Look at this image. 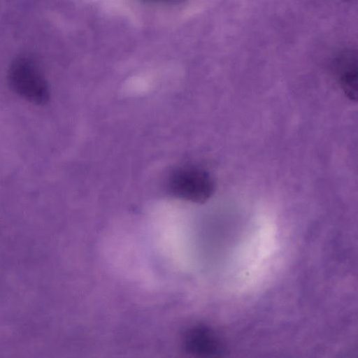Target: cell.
<instances>
[{
	"mask_svg": "<svg viewBox=\"0 0 358 358\" xmlns=\"http://www.w3.org/2000/svg\"><path fill=\"white\" fill-rule=\"evenodd\" d=\"M187 343L193 352L205 356L218 355L222 350V343L216 334L205 327L192 329L187 336Z\"/></svg>",
	"mask_w": 358,
	"mask_h": 358,
	"instance_id": "4",
	"label": "cell"
},
{
	"mask_svg": "<svg viewBox=\"0 0 358 358\" xmlns=\"http://www.w3.org/2000/svg\"><path fill=\"white\" fill-rule=\"evenodd\" d=\"M335 69L340 86L351 99H357V57L352 51L341 53L336 60Z\"/></svg>",
	"mask_w": 358,
	"mask_h": 358,
	"instance_id": "3",
	"label": "cell"
},
{
	"mask_svg": "<svg viewBox=\"0 0 358 358\" xmlns=\"http://www.w3.org/2000/svg\"><path fill=\"white\" fill-rule=\"evenodd\" d=\"M11 90L31 103L46 104L50 98L48 81L37 64L31 59L21 57L10 64L7 76Z\"/></svg>",
	"mask_w": 358,
	"mask_h": 358,
	"instance_id": "1",
	"label": "cell"
},
{
	"mask_svg": "<svg viewBox=\"0 0 358 358\" xmlns=\"http://www.w3.org/2000/svg\"><path fill=\"white\" fill-rule=\"evenodd\" d=\"M169 187L177 196L203 203L212 196L215 185L208 172L198 168L184 167L172 173Z\"/></svg>",
	"mask_w": 358,
	"mask_h": 358,
	"instance_id": "2",
	"label": "cell"
}]
</instances>
